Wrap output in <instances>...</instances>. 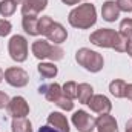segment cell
Listing matches in <instances>:
<instances>
[{
	"label": "cell",
	"mask_w": 132,
	"mask_h": 132,
	"mask_svg": "<svg viewBox=\"0 0 132 132\" xmlns=\"http://www.w3.org/2000/svg\"><path fill=\"white\" fill-rule=\"evenodd\" d=\"M32 54L35 59L43 60V59H49L54 62H59L63 59L65 51L60 46H54L49 45L46 40H35L32 43Z\"/></svg>",
	"instance_id": "4"
},
{
	"label": "cell",
	"mask_w": 132,
	"mask_h": 132,
	"mask_svg": "<svg viewBox=\"0 0 132 132\" xmlns=\"http://www.w3.org/2000/svg\"><path fill=\"white\" fill-rule=\"evenodd\" d=\"M68 22L71 26L78 28V29H88L92 25H95L97 22V11L95 6L91 3H83L78 5L77 8H74L69 12Z\"/></svg>",
	"instance_id": "2"
},
{
	"label": "cell",
	"mask_w": 132,
	"mask_h": 132,
	"mask_svg": "<svg viewBox=\"0 0 132 132\" xmlns=\"http://www.w3.org/2000/svg\"><path fill=\"white\" fill-rule=\"evenodd\" d=\"M11 29H12V25L8 20L0 19V37H6L8 34L11 32Z\"/></svg>",
	"instance_id": "26"
},
{
	"label": "cell",
	"mask_w": 132,
	"mask_h": 132,
	"mask_svg": "<svg viewBox=\"0 0 132 132\" xmlns=\"http://www.w3.org/2000/svg\"><path fill=\"white\" fill-rule=\"evenodd\" d=\"M95 128L98 132H118L115 118L109 114H100L98 118H95Z\"/></svg>",
	"instance_id": "11"
},
{
	"label": "cell",
	"mask_w": 132,
	"mask_h": 132,
	"mask_svg": "<svg viewBox=\"0 0 132 132\" xmlns=\"http://www.w3.org/2000/svg\"><path fill=\"white\" fill-rule=\"evenodd\" d=\"M62 91H63V95L68 98H77V83L75 81H66L62 88Z\"/></svg>",
	"instance_id": "23"
},
{
	"label": "cell",
	"mask_w": 132,
	"mask_h": 132,
	"mask_svg": "<svg viewBox=\"0 0 132 132\" xmlns=\"http://www.w3.org/2000/svg\"><path fill=\"white\" fill-rule=\"evenodd\" d=\"M109 91H111V94H112L114 97H117V98L126 97V81H123V80H114V81H111Z\"/></svg>",
	"instance_id": "18"
},
{
	"label": "cell",
	"mask_w": 132,
	"mask_h": 132,
	"mask_svg": "<svg viewBox=\"0 0 132 132\" xmlns=\"http://www.w3.org/2000/svg\"><path fill=\"white\" fill-rule=\"evenodd\" d=\"M126 97L129 100H132V83L131 85H126Z\"/></svg>",
	"instance_id": "31"
},
{
	"label": "cell",
	"mask_w": 132,
	"mask_h": 132,
	"mask_svg": "<svg viewBox=\"0 0 132 132\" xmlns=\"http://www.w3.org/2000/svg\"><path fill=\"white\" fill-rule=\"evenodd\" d=\"M72 123L78 132H92L95 129V118L86 111H77L72 115Z\"/></svg>",
	"instance_id": "7"
},
{
	"label": "cell",
	"mask_w": 132,
	"mask_h": 132,
	"mask_svg": "<svg viewBox=\"0 0 132 132\" xmlns=\"http://www.w3.org/2000/svg\"><path fill=\"white\" fill-rule=\"evenodd\" d=\"M8 112L12 118H25L29 114V104L23 97H14L8 103Z\"/></svg>",
	"instance_id": "8"
},
{
	"label": "cell",
	"mask_w": 132,
	"mask_h": 132,
	"mask_svg": "<svg viewBox=\"0 0 132 132\" xmlns=\"http://www.w3.org/2000/svg\"><path fill=\"white\" fill-rule=\"evenodd\" d=\"M8 103H9V97H8L5 92H2V91H0V109L6 108V106H8Z\"/></svg>",
	"instance_id": "28"
},
{
	"label": "cell",
	"mask_w": 132,
	"mask_h": 132,
	"mask_svg": "<svg viewBox=\"0 0 132 132\" xmlns=\"http://www.w3.org/2000/svg\"><path fill=\"white\" fill-rule=\"evenodd\" d=\"M118 29H120L118 34H120L123 38H126V40L132 38V19H125V20H121Z\"/></svg>",
	"instance_id": "22"
},
{
	"label": "cell",
	"mask_w": 132,
	"mask_h": 132,
	"mask_svg": "<svg viewBox=\"0 0 132 132\" xmlns=\"http://www.w3.org/2000/svg\"><path fill=\"white\" fill-rule=\"evenodd\" d=\"M75 60L80 66H83L86 71L89 72H98L103 69L104 65V60L101 57V54L95 52V51H91L88 48H81L75 52Z\"/></svg>",
	"instance_id": "3"
},
{
	"label": "cell",
	"mask_w": 132,
	"mask_h": 132,
	"mask_svg": "<svg viewBox=\"0 0 132 132\" xmlns=\"http://www.w3.org/2000/svg\"><path fill=\"white\" fill-rule=\"evenodd\" d=\"M11 129L12 132H32V125L26 118H14Z\"/></svg>",
	"instance_id": "20"
},
{
	"label": "cell",
	"mask_w": 132,
	"mask_h": 132,
	"mask_svg": "<svg viewBox=\"0 0 132 132\" xmlns=\"http://www.w3.org/2000/svg\"><path fill=\"white\" fill-rule=\"evenodd\" d=\"M48 125L60 132H69V123L66 117L60 112H51L48 115Z\"/></svg>",
	"instance_id": "13"
},
{
	"label": "cell",
	"mask_w": 132,
	"mask_h": 132,
	"mask_svg": "<svg viewBox=\"0 0 132 132\" xmlns=\"http://www.w3.org/2000/svg\"><path fill=\"white\" fill-rule=\"evenodd\" d=\"M49 42H54L55 45H60V43H63L66 40V37H68V32H66V29L60 25V23H57V22H52L48 28H46V31L43 34Z\"/></svg>",
	"instance_id": "9"
},
{
	"label": "cell",
	"mask_w": 132,
	"mask_h": 132,
	"mask_svg": "<svg viewBox=\"0 0 132 132\" xmlns=\"http://www.w3.org/2000/svg\"><path fill=\"white\" fill-rule=\"evenodd\" d=\"M101 15L106 22H115L120 17V9L117 6V2H114V0L104 2L101 6Z\"/></svg>",
	"instance_id": "14"
},
{
	"label": "cell",
	"mask_w": 132,
	"mask_h": 132,
	"mask_svg": "<svg viewBox=\"0 0 132 132\" xmlns=\"http://www.w3.org/2000/svg\"><path fill=\"white\" fill-rule=\"evenodd\" d=\"M17 9V3H14L12 0H2L0 2V14L3 17H9L15 12Z\"/></svg>",
	"instance_id": "21"
},
{
	"label": "cell",
	"mask_w": 132,
	"mask_h": 132,
	"mask_svg": "<svg viewBox=\"0 0 132 132\" xmlns=\"http://www.w3.org/2000/svg\"><path fill=\"white\" fill-rule=\"evenodd\" d=\"M59 108H62V109H65V111H72V108H74V103H72V100L65 97V95H62L60 98L57 100V103H55Z\"/></svg>",
	"instance_id": "24"
},
{
	"label": "cell",
	"mask_w": 132,
	"mask_h": 132,
	"mask_svg": "<svg viewBox=\"0 0 132 132\" xmlns=\"http://www.w3.org/2000/svg\"><path fill=\"white\" fill-rule=\"evenodd\" d=\"M38 92L45 94V97L48 101H52V103H57V100L63 95V91H62V86L59 83H52L49 86H40Z\"/></svg>",
	"instance_id": "15"
},
{
	"label": "cell",
	"mask_w": 132,
	"mask_h": 132,
	"mask_svg": "<svg viewBox=\"0 0 132 132\" xmlns=\"http://www.w3.org/2000/svg\"><path fill=\"white\" fill-rule=\"evenodd\" d=\"M88 106L91 108V111H94L97 114H109L112 109L111 100L104 95H92L91 100L88 101Z\"/></svg>",
	"instance_id": "10"
},
{
	"label": "cell",
	"mask_w": 132,
	"mask_h": 132,
	"mask_svg": "<svg viewBox=\"0 0 132 132\" xmlns=\"http://www.w3.org/2000/svg\"><path fill=\"white\" fill-rule=\"evenodd\" d=\"M92 95H94V89H92L91 85H88V83H80V85H77V98H78L80 103L88 104V101L91 100Z\"/></svg>",
	"instance_id": "17"
},
{
	"label": "cell",
	"mask_w": 132,
	"mask_h": 132,
	"mask_svg": "<svg viewBox=\"0 0 132 132\" xmlns=\"http://www.w3.org/2000/svg\"><path fill=\"white\" fill-rule=\"evenodd\" d=\"M51 23H52V19H51L49 15H45V17L38 19V32H40V34H45L46 28H48Z\"/></svg>",
	"instance_id": "25"
},
{
	"label": "cell",
	"mask_w": 132,
	"mask_h": 132,
	"mask_svg": "<svg viewBox=\"0 0 132 132\" xmlns=\"http://www.w3.org/2000/svg\"><path fill=\"white\" fill-rule=\"evenodd\" d=\"M91 43L98 46V48H112L118 52H125L126 51V43L128 40L123 38L118 32H115L111 28H101L97 29L95 32L91 34L89 37Z\"/></svg>",
	"instance_id": "1"
},
{
	"label": "cell",
	"mask_w": 132,
	"mask_h": 132,
	"mask_svg": "<svg viewBox=\"0 0 132 132\" xmlns=\"http://www.w3.org/2000/svg\"><path fill=\"white\" fill-rule=\"evenodd\" d=\"M126 52L132 57V38H129V40H128V43H126Z\"/></svg>",
	"instance_id": "30"
},
{
	"label": "cell",
	"mask_w": 132,
	"mask_h": 132,
	"mask_svg": "<svg viewBox=\"0 0 132 132\" xmlns=\"http://www.w3.org/2000/svg\"><path fill=\"white\" fill-rule=\"evenodd\" d=\"M5 80L14 88H23V86L28 85L29 75H28V72L25 69L14 66V68H8L5 71Z\"/></svg>",
	"instance_id": "6"
},
{
	"label": "cell",
	"mask_w": 132,
	"mask_h": 132,
	"mask_svg": "<svg viewBox=\"0 0 132 132\" xmlns=\"http://www.w3.org/2000/svg\"><path fill=\"white\" fill-rule=\"evenodd\" d=\"M117 6L120 11L132 12V0H117Z\"/></svg>",
	"instance_id": "27"
},
{
	"label": "cell",
	"mask_w": 132,
	"mask_h": 132,
	"mask_svg": "<svg viewBox=\"0 0 132 132\" xmlns=\"http://www.w3.org/2000/svg\"><path fill=\"white\" fill-rule=\"evenodd\" d=\"M63 3H66V5H77L80 0H62Z\"/></svg>",
	"instance_id": "32"
},
{
	"label": "cell",
	"mask_w": 132,
	"mask_h": 132,
	"mask_svg": "<svg viewBox=\"0 0 132 132\" xmlns=\"http://www.w3.org/2000/svg\"><path fill=\"white\" fill-rule=\"evenodd\" d=\"M48 5V0H25L22 5V14L23 15H37L42 12Z\"/></svg>",
	"instance_id": "12"
},
{
	"label": "cell",
	"mask_w": 132,
	"mask_h": 132,
	"mask_svg": "<svg viewBox=\"0 0 132 132\" xmlns=\"http://www.w3.org/2000/svg\"><path fill=\"white\" fill-rule=\"evenodd\" d=\"M126 132H132V120L126 123Z\"/></svg>",
	"instance_id": "33"
},
{
	"label": "cell",
	"mask_w": 132,
	"mask_h": 132,
	"mask_svg": "<svg viewBox=\"0 0 132 132\" xmlns=\"http://www.w3.org/2000/svg\"><path fill=\"white\" fill-rule=\"evenodd\" d=\"M37 132H60V131H57V129H54L52 126H49V125H48V126H42Z\"/></svg>",
	"instance_id": "29"
},
{
	"label": "cell",
	"mask_w": 132,
	"mask_h": 132,
	"mask_svg": "<svg viewBox=\"0 0 132 132\" xmlns=\"http://www.w3.org/2000/svg\"><path fill=\"white\" fill-rule=\"evenodd\" d=\"M14 3H17V5H20V3H25V0H12Z\"/></svg>",
	"instance_id": "35"
},
{
	"label": "cell",
	"mask_w": 132,
	"mask_h": 132,
	"mask_svg": "<svg viewBox=\"0 0 132 132\" xmlns=\"http://www.w3.org/2000/svg\"><path fill=\"white\" fill-rule=\"evenodd\" d=\"M3 78H5V72H3V71H2V68H0V81H2Z\"/></svg>",
	"instance_id": "34"
},
{
	"label": "cell",
	"mask_w": 132,
	"mask_h": 132,
	"mask_svg": "<svg viewBox=\"0 0 132 132\" xmlns=\"http://www.w3.org/2000/svg\"><path fill=\"white\" fill-rule=\"evenodd\" d=\"M22 25H23V29H25L26 34H29V35H40L37 15H23Z\"/></svg>",
	"instance_id": "16"
},
{
	"label": "cell",
	"mask_w": 132,
	"mask_h": 132,
	"mask_svg": "<svg viewBox=\"0 0 132 132\" xmlns=\"http://www.w3.org/2000/svg\"><path fill=\"white\" fill-rule=\"evenodd\" d=\"M8 51L9 55L14 62L22 63L28 59V42L23 35H12L9 43H8Z\"/></svg>",
	"instance_id": "5"
},
{
	"label": "cell",
	"mask_w": 132,
	"mask_h": 132,
	"mask_svg": "<svg viewBox=\"0 0 132 132\" xmlns=\"http://www.w3.org/2000/svg\"><path fill=\"white\" fill-rule=\"evenodd\" d=\"M37 71L43 78H54L57 75V72H59L57 66L52 65V63H40L37 66Z\"/></svg>",
	"instance_id": "19"
}]
</instances>
